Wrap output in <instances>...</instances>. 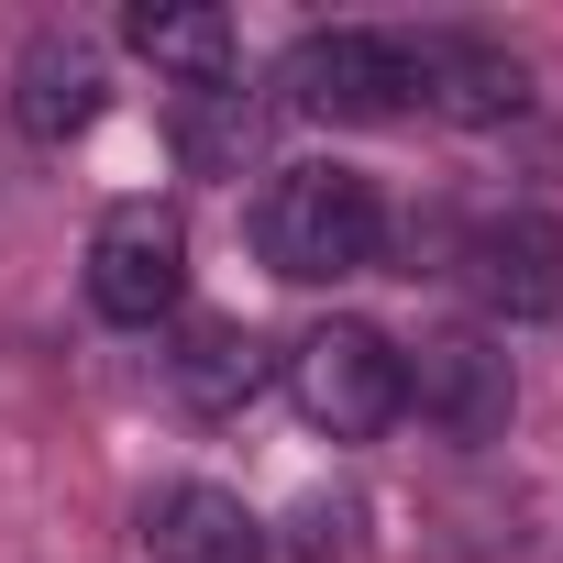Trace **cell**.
<instances>
[{"instance_id": "ba28073f", "label": "cell", "mask_w": 563, "mask_h": 563, "mask_svg": "<svg viewBox=\"0 0 563 563\" xmlns=\"http://www.w3.org/2000/svg\"><path fill=\"white\" fill-rule=\"evenodd\" d=\"M100 111H111V56H100L89 34H34L23 67H12V122H23V144H78Z\"/></svg>"}, {"instance_id": "7a4b0ae2", "label": "cell", "mask_w": 563, "mask_h": 563, "mask_svg": "<svg viewBox=\"0 0 563 563\" xmlns=\"http://www.w3.org/2000/svg\"><path fill=\"white\" fill-rule=\"evenodd\" d=\"M276 100L299 122H409L420 111V23H321L288 45Z\"/></svg>"}, {"instance_id": "9c48e42d", "label": "cell", "mask_w": 563, "mask_h": 563, "mask_svg": "<svg viewBox=\"0 0 563 563\" xmlns=\"http://www.w3.org/2000/svg\"><path fill=\"white\" fill-rule=\"evenodd\" d=\"M133 530H144V563H265V519L232 486H210V475L155 486Z\"/></svg>"}, {"instance_id": "277c9868", "label": "cell", "mask_w": 563, "mask_h": 563, "mask_svg": "<svg viewBox=\"0 0 563 563\" xmlns=\"http://www.w3.org/2000/svg\"><path fill=\"white\" fill-rule=\"evenodd\" d=\"M89 310L122 332H155L188 310V221L166 199H111L89 232Z\"/></svg>"}, {"instance_id": "52a82bcc", "label": "cell", "mask_w": 563, "mask_h": 563, "mask_svg": "<svg viewBox=\"0 0 563 563\" xmlns=\"http://www.w3.org/2000/svg\"><path fill=\"white\" fill-rule=\"evenodd\" d=\"M420 111L464 122V133H497V122L530 111V67L475 23H420Z\"/></svg>"}, {"instance_id": "8fae6325", "label": "cell", "mask_w": 563, "mask_h": 563, "mask_svg": "<svg viewBox=\"0 0 563 563\" xmlns=\"http://www.w3.org/2000/svg\"><path fill=\"white\" fill-rule=\"evenodd\" d=\"M122 34H133V56L177 67L188 89H232V78H243V45H232V23H221V12H133Z\"/></svg>"}, {"instance_id": "5b68a950", "label": "cell", "mask_w": 563, "mask_h": 563, "mask_svg": "<svg viewBox=\"0 0 563 563\" xmlns=\"http://www.w3.org/2000/svg\"><path fill=\"white\" fill-rule=\"evenodd\" d=\"M398 376H409V409H420L453 453H486V442H508V420H519V365H508V343H486V332H420V343L398 354Z\"/></svg>"}, {"instance_id": "6da1fadb", "label": "cell", "mask_w": 563, "mask_h": 563, "mask_svg": "<svg viewBox=\"0 0 563 563\" xmlns=\"http://www.w3.org/2000/svg\"><path fill=\"white\" fill-rule=\"evenodd\" d=\"M254 254H265V276H288V288L376 276L387 265V188L365 166H343V155L276 166L265 199H254Z\"/></svg>"}, {"instance_id": "8992f818", "label": "cell", "mask_w": 563, "mask_h": 563, "mask_svg": "<svg viewBox=\"0 0 563 563\" xmlns=\"http://www.w3.org/2000/svg\"><path fill=\"white\" fill-rule=\"evenodd\" d=\"M453 276L486 321H552L563 310V221L508 199V210H475L464 243H453Z\"/></svg>"}, {"instance_id": "3957f363", "label": "cell", "mask_w": 563, "mask_h": 563, "mask_svg": "<svg viewBox=\"0 0 563 563\" xmlns=\"http://www.w3.org/2000/svg\"><path fill=\"white\" fill-rule=\"evenodd\" d=\"M288 398H299L310 431L376 442V431L409 409V376H398V343H387L376 321H321V332L288 343Z\"/></svg>"}, {"instance_id": "30bf717a", "label": "cell", "mask_w": 563, "mask_h": 563, "mask_svg": "<svg viewBox=\"0 0 563 563\" xmlns=\"http://www.w3.org/2000/svg\"><path fill=\"white\" fill-rule=\"evenodd\" d=\"M166 376H177L188 409H243L265 387V343L243 321H188V354H166Z\"/></svg>"}]
</instances>
